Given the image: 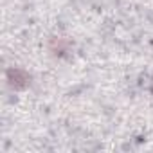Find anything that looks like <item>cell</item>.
Listing matches in <instances>:
<instances>
[{
    "instance_id": "cell-3",
    "label": "cell",
    "mask_w": 153,
    "mask_h": 153,
    "mask_svg": "<svg viewBox=\"0 0 153 153\" xmlns=\"http://www.w3.org/2000/svg\"><path fill=\"white\" fill-rule=\"evenodd\" d=\"M151 94H153V87H151Z\"/></svg>"
},
{
    "instance_id": "cell-2",
    "label": "cell",
    "mask_w": 153,
    "mask_h": 153,
    "mask_svg": "<svg viewBox=\"0 0 153 153\" xmlns=\"http://www.w3.org/2000/svg\"><path fill=\"white\" fill-rule=\"evenodd\" d=\"M68 49H70V42L63 36H52L49 42V51L54 56H63L65 52H68Z\"/></svg>"
},
{
    "instance_id": "cell-1",
    "label": "cell",
    "mask_w": 153,
    "mask_h": 153,
    "mask_svg": "<svg viewBox=\"0 0 153 153\" xmlns=\"http://www.w3.org/2000/svg\"><path fill=\"white\" fill-rule=\"evenodd\" d=\"M6 81L13 90H24L31 85V74L20 67H11L6 70Z\"/></svg>"
}]
</instances>
